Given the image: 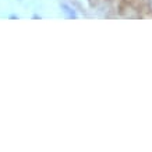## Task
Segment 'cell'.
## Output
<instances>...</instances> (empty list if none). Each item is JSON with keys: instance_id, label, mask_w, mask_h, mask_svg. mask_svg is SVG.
<instances>
[{"instance_id": "cell-1", "label": "cell", "mask_w": 152, "mask_h": 152, "mask_svg": "<svg viewBox=\"0 0 152 152\" xmlns=\"http://www.w3.org/2000/svg\"><path fill=\"white\" fill-rule=\"evenodd\" d=\"M61 7H63V11H64L66 14H67V17L69 18H77V14H75V11H74L70 6H67V4H61Z\"/></svg>"}]
</instances>
